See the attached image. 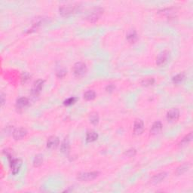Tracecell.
<instances>
[{
    "label": "cell",
    "mask_w": 193,
    "mask_h": 193,
    "mask_svg": "<svg viewBox=\"0 0 193 193\" xmlns=\"http://www.w3.org/2000/svg\"><path fill=\"white\" fill-rule=\"evenodd\" d=\"M9 159L10 162V167L12 173L14 175H16L19 172L20 166H21V161L20 159H17V158H13L12 157Z\"/></svg>",
    "instance_id": "4"
},
{
    "label": "cell",
    "mask_w": 193,
    "mask_h": 193,
    "mask_svg": "<svg viewBox=\"0 0 193 193\" xmlns=\"http://www.w3.org/2000/svg\"><path fill=\"white\" fill-rule=\"evenodd\" d=\"M188 168H189V166L187 165H182L181 167H180V168L177 169V171H176V173L179 175H180V174H182V173H185V172L188 170Z\"/></svg>",
    "instance_id": "24"
},
{
    "label": "cell",
    "mask_w": 193,
    "mask_h": 193,
    "mask_svg": "<svg viewBox=\"0 0 193 193\" xmlns=\"http://www.w3.org/2000/svg\"><path fill=\"white\" fill-rule=\"evenodd\" d=\"M43 162V156L42 155H36L33 159V165L35 167H39Z\"/></svg>",
    "instance_id": "21"
},
{
    "label": "cell",
    "mask_w": 193,
    "mask_h": 193,
    "mask_svg": "<svg viewBox=\"0 0 193 193\" xmlns=\"http://www.w3.org/2000/svg\"><path fill=\"white\" fill-rule=\"evenodd\" d=\"M137 38V35L134 30H131L127 34V39L131 42H134Z\"/></svg>",
    "instance_id": "17"
},
{
    "label": "cell",
    "mask_w": 193,
    "mask_h": 193,
    "mask_svg": "<svg viewBox=\"0 0 193 193\" xmlns=\"http://www.w3.org/2000/svg\"><path fill=\"white\" fill-rule=\"evenodd\" d=\"M67 74V70L64 68H59L57 71V75L59 78H62V77L65 76Z\"/></svg>",
    "instance_id": "26"
},
{
    "label": "cell",
    "mask_w": 193,
    "mask_h": 193,
    "mask_svg": "<svg viewBox=\"0 0 193 193\" xmlns=\"http://www.w3.org/2000/svg\"><path fill=\"white\" fill-rule=\"evenodd\" d=\"M144 130V124L141 119H136L134 125V133L136 135L141 134Z\"/></svg>",
    "instance_id": "8"
},
{
    "label": "cell",
    "mask_w": 193,
    "mask_h": 193,
    "mask_svg": "<svg viewBox=\"0 0 193 193\" xmlns=\"http://www.w3.org/2000/svg\"><path fill=\"white\" fill-rule=\"evenodd\" d=\"M95 97H96V93L92 90L87 91L84 94V98L86 100H94Z\"/></svg>",
    "instance_id": "18"
},
{
    "label": "cell",
    "mask_w": 193,
    "mask_h": 193,
    "mask_svg": "<svg viewBox=\"0 0 193 193\" xmlns=\"http://www.w3.org/2000/svg\"><path fill=\"white\" fill-rule=\"evenodd\" d=\"M77 100V98L76 97H75V96H71V97H70V98L67 99L66 100H64V102H63V104L65 106H71L73 105V104H74V103L76 102Z\"/></svg>",
    "instance_id": "23"
},
{
    "label": "cell",
    "mask_w": 193,
    "mask_h": 193,
    "mask_svg": "<svg viewBox=\"0 0 193 193\" xmlns=\"http://www.w3.org/2000/svg\"><path fill=\"white\" fill-rule=\"evenodd\" d=\"M44 82H45V81L42 79H38L37 80V81H36L33 84V89H32V94L35 95V96H37V95L40 93V91H42Z\"/></svg>",
    "instance_id": "9"
},
{
    "label": "cell",
    "mask_w": 193,
    "mask_h": 193,
    "mask_svg": "<svg viewBox=\"0 0 193 193\" xmlns=\"http://www.w3.org/2000/svg\"><path fill=\"white\" fill-rule=\"evenodd\" d=\"M1 99H2V101H1V103H2V105H3L4 103H5V100H4V96L2 94V95H1Z\"/></svg>",
    "instance_id": "30"
},
{
    "label": "cell",
    "mask_w": 193,
    "mask_h": 193,
    "mask_svg": "<svg viewBox=\"0 0 193 193\" xmlns=\"http://www.w3.org/2000/svg\"><path fill=\"white\" fill-rule=\"evenodd\" d=\"M98 138V134L94 131H88L86 134V141L88 143H92L94 142L95 140H97Z\"/></svg>",
    "instance_id": "14"
},
{
    "label": "cell",
    "mask_w": 193,
    "mask_h": 193,
    "mask_svg": "<svg viewBox=\"0 0 193 193\" xmlns=\"http://www.w3.org/2000/svg\"><path fill=\"white\" fill-rule=\"evenodd\" d=\"M167 176V173H165V172H162V173H158V174L155 175L152 178V182L154 183H159L162 181V180H165V178Z\"/></svg>",
    "instance_id": "16"
},
{
    "label": "cell",
    "mask_w": 193,
    "mask_h": 193,
    "mask_svg": "<svg viewBox=\"0 0 193 193\" xmlns=\"http://www.w3.org/2000/svg\"><path fill=\"white\" fill-rule=\"evenodd\" d=\"M162 130V124L161 122H155L150 129V133L153 135L158 134Z\"/></svg>",
    "instance_id": "12"
},
{
    "label": "cell",
    "mask_w": 193,
    "mask_h": 193,
    "mask_svg": "<svg viewBox=\"0 0 193 193\" xmlns=\"http://www.w3.org/2000/svg\"><path fill=\"white\" fill-rule=\"evenodd\" d=\"M77 11V6L75 5H63L60 8V14L63 17H69Z\"/></svg>",
    "instance_id": "3"
},
{
    "label": "cell",
    "mask_w": 193,
    "mask_h": 193,
    "mask_svg": "<svg viewBox=\"0 0 193 193\" xmlns=\"http://www.w3.org/2000/svg\"><path fill=\"white\" fill-rule=\"evenodd\" d=\"M29 78H30V76H29L28 74H27V73H24L23 74V76H22V82H24V83H25L26 81L28 80Z\"/></svg>",
    "instance_id": "28"
},
{
    "label": "cell",
    "mask_w": 193,
    "mask_h": 193,
    "mask_svg": "<svg viewBox=\"0 0 193 193\" xmlns=\"http://www.w3.org/2000/svg\"><path fill=\"white\" fill-rule=\"evenodd\" d=\"M27 134V131L24 128H16L13 131V137L15 140H22L23 137H25Z\"/></svg>",
    "instance_id": "7"
},
{
    "label": "cell",
    "mask_w": 193,
    "mask_h": 193,
    "mask_svg": "<svg viewBox=\"0 0 193 193\" xmlns=\"http://www.w3.org/2000/svg\"><path fill=\"white\" fill-rule=\"evenodd\" d=\"M101 13H102V9H100V8L94 9L91 13H90L89 15H88L87 19H88L90 22H93L94 23V22L96 21V20H98L100 15H101Z\"/></svg>",
    "instance_id": "10"
},
{
    "label": "cell",
    "mask_w": 193,
    "mask_h": 193,
    "mask_svg": "<svg viewBox=\"0 0 193 193\" xmlns=\"http://www.w3.org/2000/svg\"><path fill=\"white\" fill-rule=\"evenodd\" d=\"M99 173L96 171L92 172H84V173H78L77 176V179L80 181H91L94 180L98 176Z\"/></svg>",
    "instance_id": "2"
},
{
    "label": "cell",
    "mask_w": 193,
    "mask_h": 193,
    "mask_svg": "<svg viewBox=\"0 0 193 193\" xmlns=\"http://www.w3.org/2000/svg\"><path fill=\"white\" fill-rule=\"evenodd\" d=\"M135 154H136V150L134 149H131L125 152V155L128 157H133L134 156Z\"/></svg>",
    "instance_id": "27"
},
{
    "label": "cell",
    "mask_w": 193,
    "mask_h": 193,
    "mask_svg": "<svg viewBox=\"0 0 193 193\" xmlns=\"http://www.w3.org/2000/svg\"><path fill=\"white\" fill-rule=\"evenodd\" d=\"M106 89H107V91L108 92H112V91L114 90V89H115V86H114L113 85H107V87Z\"/></svg>",
    "instance_id": "29"
},
{
    "label": "cell",
    "mask_w": 193,
    "mask_h": 193,
    "mask_svg": "<svg viewBox=\"0 0 193 193\" xmlns=\"http://www.w3.org/2000/svg\"><path fill=\"white\" fill-rule=\"evenodd\" d=\"M170 57V53L168 51H164L162 53H160L156 59V64L158 66H163L168 61V59Z\"/></svg>",
    "instance_id": "5"
},
{
    "label": "cell",
    "mask_w": 193,
    "mask_h": 193,
    "mask_svg": "<svg viewBox=\"0 0 193 193\" xmlns=\"http://www.w3.org/2000/svg\"><path fill=\"white\" fill-rule=\"evenodd\" d=\"M89 119H90L91 123L93 124L94 125H96L99 123V115L96 112H91L90 114V116H89Z\"/></svg>",
    "instance_id": "19"
},
{
    "label": "cell",
    "mask_w": 193,
    "mask_h": 193,
    "mask_svg": "<svg viewBox=\"0 0 193 193\" xmlns=\"http://www.w3.org/2000/svg\"><path fill=\"white\" fill-rule=\"evenodd\" d=\"M59 143H60V140H59L58 137L55 136H50L47 141V147L48 149H56L58 147Z\"/></svg>",
    "instance_id": "11"
},
{
    "label": "cell",
    "mask_w": 193,
    "mask_h": 193,
    "mask_svg": "<svg viewBox=\"0 0 193 193\" xmlns=\"http://www.w3.org/2000/svg\"><path fill=\"white\" fill-rule=\"evenodd\" d=\"M154 82H155V80L153 78H147V79L143 80L141 83L144 86H150V85H153Z\"/></svg>",
    "instance_id": "25"
},
{
    "label": "cell",
    "mask_w": 193,
    "mask_h": 193,
    "mask_svg": "<svg viewBox=\"0 0 193 193\" xmlns=\"http://www.w3.org/2000/svg\"><path fill=\"white\" fill-rule=\"evenodd\" d=\"M184 78H185L184 73H180V74H177L176 75H175L174 77H173L172 81H173V83L177 85V84L181 83L183 80H184Z\"/></svg>",
    "instance_id": "20"
},
{
    "label": "cell",
    "mask_w": 193,
    "mask_h": 193,
    "mask_svg": "<svg viewBox=\"0 0 193 193\" xmlns=\"http://www.w3.org/2000/svg\"><path fill=\"white\" fill-rule=\"evenodd\" d=\"M73 74L75 77H82L87 72V67L82 62H78L75 63L73 67Z\"/></svg>",
    "instance_id": "1"
},
{
    "label": "cell",
    "mask_w": 193,
    "mask_h": 193,
    "mask_svg": "<svg viewBox=\"0 0 193 193\" xmlns=\"http://www.w3.org/2000/svg\"><path fill=\"white\" fill-rule=\"evenodd\" d=\"M180 117V111L177 109H171L167 112V119L168 122H173L177 121Z\"/></svg>",
    "instance_id": "6"
},
{
    "label": "cell",
    "mask_w": 193,
    "mask_h": 193,
    "mask_svg": "<svg viewBox=\"0 0 193 193\" xmlns=\"http://www.w3.org/2000/svg\"><path fill=\"white\" fill-rule=\"evenodd\" d=\"M70 140H69L68 138L66 137L63 141V143H62L61 146H60V150L63 153H68L69 151H70Z\"/></svg>",
    "instance_id": "15"
},
{
    "label": "cell",
    "mask_w": 193,
    "mask_h": 193,
    "mask_svg": "<svg viewBox=\"0 0 193 193\" xmlns=\"http://www.w3.org/2000/svg\"><path fill=\"white\" fill-rule=\"evenodd\" d=\"M30 104L29 99L27 97H20L16 102V107L17 109H23Z\"/></svg>",
    "instance_id": "13"
},
{
    "label": "cell",
    "mask_w": 193,
    "mask_h": 193,
    "mask_svg": "<svg viewBox=\"0 0 193 193\" xmlns=\"http://www.w3.org/2000/svg\"><path fill=\"white\" fill-rule=\"evenodd\" d=\"M192 139V133L191 132V133H189L188 135H186V136H185L184 138L182 139L181 142L180 143V146L183 147V146L188 144V143L191 141Z\"/></svg>",
    "instance_id": "22"
}]
</instances>
